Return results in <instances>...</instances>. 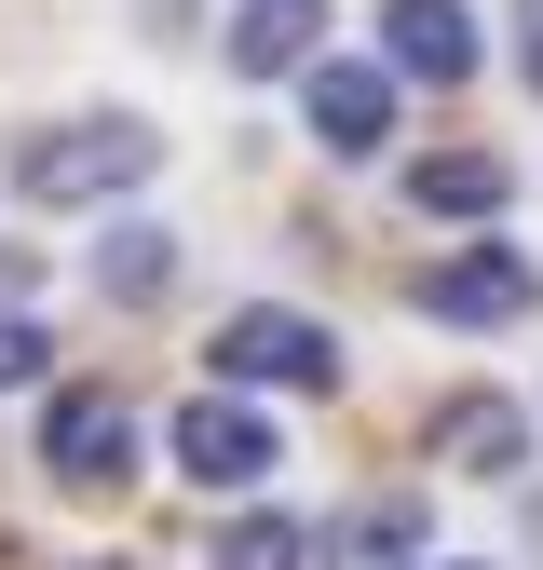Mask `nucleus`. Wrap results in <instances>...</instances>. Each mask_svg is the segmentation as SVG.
<instances>
[{"label": "nucleus", "mask_w": 543, "mask_h": 570, "mask_svg": "<svg viewBox=\"0 0 543 570\" xmlns=\"http://www.w3.org/2000/svg\"><path fill=\"white\" fill-rule=\"evenodd\" d=\"M96 285H109V299H164V285H177V232H150V218H122V232L96 245Z\"/></svg>", "instance_id": "nucleus-11"}, {"label": "nucleus", "mask_w": 543, "mask_h": 570, "mask_svg": "<svg viewBox=\"0 0 543 570\" xmlns=\"http://www.w3.org/2000/svg\"><path fill=\"white\" fill-rule=\"evenodd\" d=\"M339 557H354V570H394V557H422V517H407V503H367L354 530H339Z\"/></svg>", "instance_id": "nucleus-13"}, {"label": "nucleus", "mask_w": 543, "mask_h": 570, "mask_svg": "<svg viewBox=\"0 0 543 570\" xmlns=\"http://www.w3.org/2000/svg\"><path fill=\"white\" fill-rule=\"evenodd\" d=\"M381 55L407 68V82H462V68H475V14H462V0H381Z\"/></svg>", "instance_id": "nucleus-7"}, {"label": "nucleus", "mask_w": 543, "mask_h": 570, "mask_svg": "<svg viewBox=\"0 0 543 570\" xmlns=\"http://www.w3.org/2000/svg\"><path fill=\"white\" fill-rule=\"evenodd\" d=\"M516 68H530V96H543V0H516Z\"/></svg>", "instance_id": "nucleus-15"}, {"label": "nucleus", "mask_w": 543, "mask_h": 570, "mask_svg": "<svg viewBox=\"0 0 543 570\" xmlns=\"http://www.w3.org/2000/svg\"><path fill=\"white\" fill-rule=\"evenodd\" d=\"M313 136H326V164H367L394 136V82L354 68V55H313Z\"/></svg>", "instance_id": "nucleus-6"}, {"label": "nucleus", "mask_w": 543, "mask_h": 570, "mask_svg": "<svg viewBox=\"0 0 543 570\" xmlns=\"http://www.w3.org/2000/svg\"><path fill=\"white\" fill-rule=\"evenodd\" d=\"M516 177H503V150H422L407 164V204H422V218H490Z\"/></svg>", "instance_id": "nucleus-10"}, {"label": "nucleus", "mask_w": 543, "mask_h": 570, "mask_svg": "<svg viewBox=\"0 0 543 570\" xmlns=\"http://www.w3.org/2000/svg\"><path fill=\"white\" fill-rule=\"evenodd\" d=\"M435 462L516 475V462H530V407H516V394H448V407H435Z\"/></svg>", "instance_id": "nucleus-8"}, {"label": "nucleus", "mask_w": 543, "mask_h": 570, "mask_svg": "<svg viewBox=\"0 0 543 570\" xmlns=\"http://www.w3.org/2000/svg\"><path fill=\"white\" fill-rule=\"evenodd\" d=\"M299 557H313L299 517H245V530H218V570H299Z\"/></svg>", "instance_id": "nucleus-12"}, {"label": "nucleus", "mask_w": 543, "mask_h": 570, "mask_svg": "<svg viewBox=\"0 0 543 570\" xmlns=\"http://www.w3.org/2000/svg\"><path fill=\"white\" fill-rule=\"evenodd\" d=\"M41 367H55V340H41V326H28V313H0V394H28V381H41Z\"/></svg>", "instance_id": "nucleus-14"}, {"label": "nucleus", "mask_w": 543, "mask_h": 570, "mask_svg": "<svg viewBox=\"0 0 543 570\" xmlns=\"http://www.w3.org/2000/svg\"><path fill=\"white\" fill-rule=\"evenodd\" d=\"M0 285H14V258H0Z\"/></svg>", "instance_id": "nucleus-16"}, {"label": "nucleus", "mask_w": 543, "mask_h": 570, "mask_svg": "<svg viewBox=\"0 0 543 570\" xmlns=\"http://www.w3.org/2000/svg\"><path fill=\"white\" fill-rule=\"evenodd\" d=\"M41 475H68V489H122V475H136V407H122L109 381H68V394L41 407Z\"/></svg>", "instance_id": "nucleus-2"}, {"label": "nucleus", "mask_w": 543, "mask_h": 570, "mask_svg": "<svg viewBox=\"0 0 543 570\" xmlns=\"http://www.w3.org/2000/svg\"><path fill=\"white\" fill-rule=\"evenodd\" d=\"M272 462H286V449H272V421H258L231 381L177 407V475H190V489H258Z\"/></svg>", "instance_id": "nucleus-3"}, {"label": "nucleus", "mask_w": 543, "mask_h": 570, "mask_svg": "<svg viewBox=\"0 0 543 570\" xmlns=\"http://www.w3.org/2000/svg\"><path fill=\"white\" fill-rule=\"evenodd\" d=\"M326 55V0H245L231 14V68L245 82H286V68H313Z\"/></svg>", "instance_id": "nucleus-9"}, {"label": "nucleus", "mask_w": 543, "mask_h": 570, "mask_svg": "<svg viewBox=\"0 0 543 570\" xmlns=\"http://www.w3.org/2000/svg\"><path fill=\"white\" fill-rule=\"evenodd\" d=\"M530 299H543V272H530L516 245H462V258L422 272V313H435V326H516Z\"/></svg>", "instance_id": "nucleus-5"}, {"label": "nucleus", "mask_w": 543, "mask_h": 570, "mask_svg": "<svg viewBox=\"0 0 543 570\" xmlns=\"http://www.w3.org/2000/svg\"><path fill=\"white\" fill-rule=\"evenodd\" d=\"M218 381H299V394H326V381H339V340H326L313 313H272V299H258V313L218 326Z\"/></svg>", "instance_id": "nucleus-4"}, {"label": "nucleus", "mask_w": 543, "mask_h": 570, "mask_svg": "<svg viewBox=\"0 0 543 570\" xmlns=\"http://www.w3.org/2000/svg\"><path fill=\"white\" fill-rule=\"evenodd\" d=\"M164 164V136L136 122V109H109V122H41V136H14V190L28 204H109V190H136Z\"/></svg>", "instance_id": "nucleus-1"}]
</instances>
